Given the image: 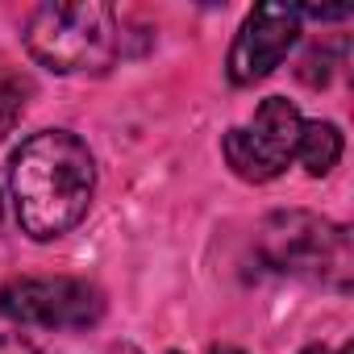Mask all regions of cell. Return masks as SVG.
<instances>
[{"label":"cell","mask_w":354,"mask_h":354,"mask_svg":"<svg viewBox=\"0 0 354 354\" xmlns=\"http://www.w3.org/2000/svg\"><path fill=\"white\" fill-rule=\"evenodd\" d=\"M300 129H304L300 109L292 100H283V96H267L254 109L250 125H238V129L225 133V142H221L225 162L246 184H267L296 158Z\"/></svg>","instance_id":"5"},{"label":"cell","mask_w":354,"mask_h":354,"mask_svg":"<svg viewBox=\"0 0 354 354\" xmlns=\"http://www.w3.org/2000/svg\"><path fill=\"white\" fill-rule=\"evenodd\" d=\"M209 354H242V350H238V346H213Z\"/></svg>","instance_id":"11"},{"label":"cell","mask_w":354,"mask_h":354,"mask_svg":"<svg viewBox=\"0 0 354 354\" xmlns=\"http://www.w3.org/2000/svg\"><path fill=\"white\" fill-rule=\"evenodd\" d=\"M263 254L275 271L350 283V238L342 225H329L313 213H275L263 225Z\"/></svg>","instance_id":"3"},{"label":"cell","mask_w":354,"mask_h":354,"mask_svg":"<svg viewBox=\"0 0 354 354\" xmlns=\"http://www.w3.org/2000/svg\"><path fill=\"white\" fill-rule=\"evenodd\" d=\"M337 354H354V350H350V346H342V350H337Z\"/></svg>","instance_id":"13"},{"label":"cell","mask_w":354,"mask_h":354,"mask_svg":"<svg viewBox=\"0 0 354 354\" xmlns=\"http://www.w3.org/2000/svg\"><path fill=\"white\" fill-rule=\"evenodd\" d=\"M296 158L308 175H329L342 158V129L333 121H304L300 142H296Z\"/></svg>","instance_id":"7"},{"label":"cell","mask_w":354,"mask_h":354,"mask_svg":"<svg viewBox=\"0 0 354 354\" xmlns=\"http://www.w3.org/2000/svg\"><path fill=\"white\" fill-rule=\"evenodd\" d=\"M9 188L21 230L34 242H55L88 217L96 192V158L71 129H42L13 154Z\"/></svg>","instance_id":"1"},{"label":"cell","mask_w":354,"mask_h":354,"mask_svg":"<svg viewBox=\"0 0 354 354\" xmlns=\"http://www.w3.org/2000/svg\"><path fill=\"white\" fill-rule=\"evenodd\" d=\"M21 109H26V88L0 75V138L13 133V125L21 121Z\"/></svg>","instance_id":"8"},{"label":"cell","mask_w":354,"mask_h":354,"mask_svg":"<svg viewBox=\"0 0 354 354\" xmlns=\"http://www.w3.org/2000/svg\"><path fill=\"white\" fill-rule=\"evenodd\" d=\"M0 217H5V213H0Z\"/></svg>","instance_id":"14"},{"label":"cell","mask_w":354,"mask_h":354,"mask_svg":"<svg viewBox=\"0 0 354 354\" xmlns=\"http://www.w3.org/2000/svg\"><path fill=\"white\" fill-rule=\"evenodd\" d=\"M0 354H42V350L21 333H0Z\"/></svg>","instance_id":"9"},{"label":"cell","mask_w":354,"mask_h":354,"mask_svg":"<svg viewBox=\"0 0 354 354\" xmlns=\"http://www.w3.org/2000/svg\"><path fill=\"white\" fill-rule=\"evenodd\" d=\"M304 354H333V350H325V346H308Z\"/></svg>","instance_id":"12"},{"label":"cell","mask_w":354,"mask_h":354,"mask_svg":"<svg viewBox=\"0 0 354 354\" xmlns=\"http://www.w3.org/2000/svg\"><path fill=\"white\" fill-rule=\"evenodd\" d=\"M121 26L113 5H38L26 21V50L59 75H100L121 59Z\"/></svg>","instance_id":"2"},{"label":"cell","mask_w":354,"mask_h":354,"mask_svg":"<svg viewBox=\"0 0 354 354\" xmlns=\"http://www.w3.org/2000/svg\"><path fill=\"white\" fill-rule=\"evenodd\" d=\"M296 38H300L296 9H283V5H259V9H250V17L242 21L238 38L230 46V59H225L230 84L250 88V84L267 80L288 59V50L296 46Z\"/></svg>","instance_id":"6"},{"label":"cell","mask_w":354,"mask_h":354,"mask_svg":"<svg viewBox=\"0 0 354 354\" xmlns=\"http://www.w3.org/2000/svg\"><path fill=\"white\" fill-rule=\"evenodd\" d=\"M109 354H142V350H138V346H129V342H117Z\"/></svg>","instance_id":"10"},{"label":"cell","mask_w":354,"mask_h":354,"mask_svg":"<svg viewBox=\"0 0 354 354\" xmlns=\"http://www.w3.org/2000/svg\"><path fill=\"white\" fill-rule=\"evenodd\" d=\"M0 317L34 329H92L104 317V292L75 275H21L0 288Z\"/></svg>","instance_id":"4"}]
</instances>
